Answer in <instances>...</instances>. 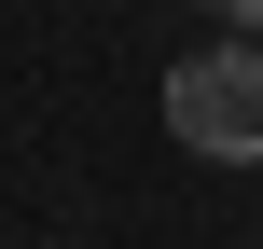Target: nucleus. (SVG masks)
<instances>
[{
	"mask_svg": "<svg viewBox=\"0 0 263 249\" xmlns=\"http://www.w3.org/2000/svg\"><path fill=\"white\" fill-rule=\"evenodd\" d=\"M208 14H222V28H263V0H208Z\"/></svg>",
	"mask_w": 263,
	"mask_h": 249,
	"instance_id": "2",
	"label": "nucleus"
},
{
	"mask_svg": "<svg viewBox=\"0 0 263 249\" xmlns=\"http://www.w3.org/2000/svg\"><path fill=\"white\" fill-rule=\"evenodd\" d=\"M166 139L208 152V166H263V42L250 28L166 69Z\"/></svg>",
	"mask_w": 263,
	"mask_h": 249,
	"instance_id": "1",
	"label": "nucleus"
}]
</instances>
